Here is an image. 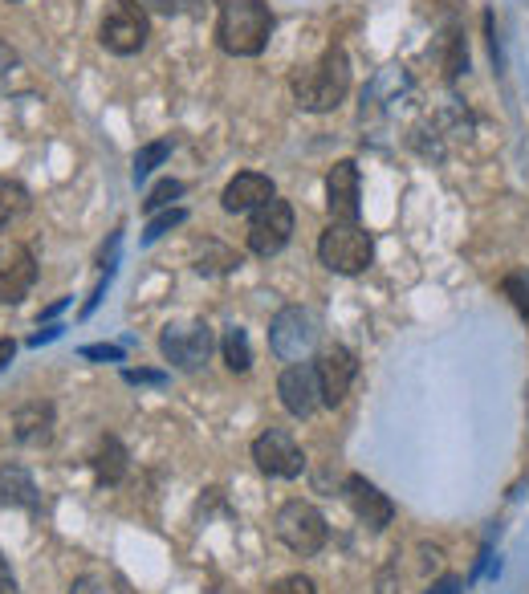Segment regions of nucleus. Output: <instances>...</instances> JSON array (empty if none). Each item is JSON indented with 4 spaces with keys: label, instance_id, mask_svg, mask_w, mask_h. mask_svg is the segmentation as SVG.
I'll use <instances>...</instances> for the list:
<instances>
[{
    "label": "nucleus",
    "instance_id": "f257e3e1",
    "mask_svg": "<svg viewBox=\"0 0 529 594\" xmlns=\"http://www.w3.org/2000/svg\"><path fill=\"white\" fill-rule=\"evenodd\" d=\"M289 90H293V98H298V106L310 110V114L338 110L346 90H350V62H346L342 45H330L318 62H310L306 70L293 74Z\"/></svg>",
    "mask_w": 529,
    "mask_h": 594
},
{
    "label": "nucleus",
    "instance_id": "f03ea898",
    "mask_svg": "<svg viewBox=\"0 0 529 594\" xmlns=\"http://www.w3.org/2000/svg\"><path fill=\"white\" fill-rule=\"evenodd\" d=\"M273 37V9L265 0H224L216 17V41L232 57H257Z\"/></svg>",
    "mask_w": 529,
    "mask_h": 594
},
{
    "label": "nucleus",
    "instance_id": "7ed1b4c3",
    "mask_svg": "<svg viewBox=\"0 0 529 594\" xmlns=\"http://www.w3.org/2000/svg\"><path fill=\"white\" fill-rule=\"evenodd\" d=\"M273 533H277V542H281L289 554L314 558V554H322V546H326V538H330V525H326V517H322L310 501L293 497V501H285V505L277 509Z\"/></svg>",
    "mask_w": 529,
    "mask_h": 594
},
{
    "label": "nucleus",
    "instance_id": "20e7f679",
    "mask_svg": "<svg viewBox=\"0 0 529 594\" xmlns=\"http://www.w3.org/2000/svg\"><path fill=\"white\" fill-rule=\"evenodd\" d=\"M318 261L330 269V273H342V277H359L363 269H371L375 261V241L371 232L359 228V224H334L322 232L318 241Z\"/></svg>",
    "mask_w": 529,
    "mask_h": 594
},
{
    "label": "nucleus",
    "instance_id": "39448f33",
    "mask_svg": "<svg viewBox=\"0 0 529 594\" xmlns=\"http://www.w3.org/2000/svg\"><path fill=\"white\" fill-rule=\"evenodd\" d=\"M322 338V322L306 306H285L269 322V346L281 363H306Z\"/></svg>",
    "mask_w": 529,
    "mask_h": 594
},
{
    "label": "nucleus",
    "instance_id": "423d86ee",
    "mask_svg": "<svg viewBox=\"0 0 529 594\" xmlns=\"http://www.w3.org/2000/svg\"><path fill=\"white\" fill-rule=\"evenodd\" d=\"M216 350V334L208 322H175L159 334V354L163 363L175 367V371H200Z\"/></svg>",
    "mask_w": 529,
    "mask_h": 594
},
{
    "label": "nucleus",
    "instance_id": "0eeeda50",
    "mask_svg": "<svg viewBox=\"0 0 529 594\" xmlns=\"http://www.w3.org/2000/svg\"><path fill=\"white\" fill-rule=\"evenodd\" d=\"M147 37H151V21L139 0H114L98 25V41L114 57H135L147 45Z\"/></svg>",
    "mask_w": 529,
    "mask_h": 594
},
{
    "label": "nucleus",
    "instance_id": "6e6552de",
    "mask_svg": "<svg viewBox=\"0 0 529 594\" xmlns=\"http://www.w3.org/2000/svg\"><path fill=\"white\" fill-rule=\"evenodd\" d=\"M253 464L265 472V477L293 481V477H302L306 452L298 448V440H293L289 432H281V428H265V432L253 440Z\"/></svg>",
    "mask_w": 529,
    "mask_h": 594
},
{
    "label": "nucleus",
    "instance_id": "1a4fd4ad",
    "mask_svg": "<svg viewBox=\"0 0 529 594\" xmlns=\"http://www.w3.org/2000/svg\"><path fill=\"white\" fill-rule=\"evenodd\" d=\"M289 236H293V208H289V200L273 196L249 220V253L253 257H277L289 245Z\"/></svg>",
    "mask_w": 529,
    "mask_h": 594
},
{
    "label": "nucleus",
    "instance_id": "9d476101",
    "mask_svg": "<svg viewBox=\"0 0 529 594\" xmlns=\"http://www.w3.org/2000/svg\"><path fill=\"white\" fill-rule=\"evenodd\" d=\"M37 281V257L21 241H0V306H21Z\"/></svg>",
    "mask_w": 529,
    "mask_h": 594
},
{
    "label": "nucleus",
    "instance_id": "9b49d317",
    "mask_svg": "<svg viewBox=\"0 0 529 594\" xmlns=\"http://www.w3.org/2000/svg\"><path fill=\"white\" fill-rule=\"evenodd\" d=\"M314 371H318V387H322V407H342L346 395H350V383H355V375H359V359L346 346L334 342V346H326L318 354Z\"/></svg>",
    "mask_w": 529,
    "mask_h": 594
},
{
    "label": "nucleus",
    "instance_id": "f8f14e48",
    "mask_svg": "<svg viewBox=\"0 0 529 594\" xmlns=\"http://www.w3.org/2000/svg\"><path fill=\"white\" fill-rule=\"evenodd\" d=\"M277 399L289 415H298V420H306V415H314L322 407V387H318V371L314 363H289L277 379Z\"/></svg>",
    "mask_w": 529,
    "mask_h": 594
},
{
    "label": "nucleus",
    "instance_id": "ddd939ff",
    "mask_svg": "<svg viewBox=\"0 0 529 594\" xmlns=\"http://www.w3.org/2000/svg\"><path fill=\"white\" fill-rule=\"evenodd\" d=\"M326 208L334 224H359V163L338 159L326 171Z\"/></svg>",
    "mask_w": 529,
    "mask_h": 594
},
{
    "label": "nucleus",
    "instance_id": "4468645a",
    "mask_svg": "<svg viewBox=\"0 0 529 594\" xmlns=\"http://www.w3.org/2000/svg\"><path fill=\"white\" fill-rule=\"evenodd\" d=\"M342 493H346V505L355 509V517H359L367 529L383 533V529L395 521V505H391V497L379 493V485H371L367 477H359V472H350V477L342 481Z\"/></svg>",
    "mask_w": 529,
    "mask_h": 594
},
{
    "label": "nucleus",
    "instance_id": "2eb2a0df",
    "mask_svg": "<svg viewBox=\"0 0 529 594\" xmlns=\"http://www.w3.org/2000/svg\"><path fill=\"white\" fill-rule=\"evenodd\" d=\"M273 196H277V188H273L269 175H261V171H241V175H232V180L224 184L220 204H224V212L241 216V212H257V208L269 204Z\"/></svg>",
    "mask_w": 529,
    "mask_h": 594
},
{
    "label": "nucleus",
    "instance_id": "dca6fc26",
    "mask_svg": "<svg viewBox=\"0 0 529 594\" xmlns=\"http://www.w3.org/2000/svg\"><path fill=\"white\" fill-rule=\"evenodd\" d=\"M13 440L21 448H45L53 440V403L29 399L13 411Z\"/></svg>",
    "mask_w": 529,
    "mask_h": 594
},
{
    "label": "nucleus",
    "instance_id": "f3484780",
    "mask_svg": "<svg viewBox=\"0 0 529 594\" xmlns=\"http://www.w3.org/2000/svg\"><path fill=\"white\" fill-rule=\"evenodd\" d=\"M0 509H25V513L41 509V493L21 464H0Z\"/></svg>",
    "mask_w": 529,
    "mask_h": 594
},
{
    "label": "nucleus",
    "instance_id": "a211bd4d",
    "mask_svg": "<svg viewBox=\"0 0 529 594\" xmlns=\"http://www.w3.org/2000/svg\"><path fill=\"white\" fill-rule=\"evenodd\" d=\"M90 468H94V481L98 485H123L127 477V468H131V456L123 448L119 436H102L90 452Z\"/></svg>",
    "mask_w": 529,
    "mask_h": 594
},
{
    "label": "nucleus",
    "instance_id": "6ab92c4d",
    "mask_svg": "<svg viewBox=\"0 0 529 594\" xmlns=\"http://www.w3.org/2000/svg\"><path fill=\"white\" fill-rule=\"evenodd\" d=\"M192 261H196L200 273L216 277V273H232V269H237V265H241V253L228 249V245H220V241H200L196 253H192Z\"/></svg>",
    "mask_w": 529,
    "mask_h": 594
},
{
    "label": "nucleus",
    "instance_id": "aec40b11",
    "mask_svg": "<svg viewBox=\"0 0 529 594\" xmlns=\"http://www.w3.org/2000/svg\"><path fill=\"white\" fill-rule=\"evenodd\" d=\"M220 350H224V363H228V371H232V375H245V371L253 367V346H249V334H245L241 326L224 330Z\"/></svg>",
    "mask_w": 529,
    "mask_h": 594
},
{
    "label": "nucleus",
    "instance_id": "412c9836",
    "mask_svg": "<svg viewBox=\"0 0 529 594\" xmlns=\"http://www.w3.org/2000/svg\"><path fill=\"white\" fill-rule=\"evenodd\" d=\"M21 212H29V188L0 175V228H5L9 220H17Z\"/></svg>",
    "mask_w": 529,
    "mask_h": 594
},
{
    "label": "nucleus",
    "instance_id": "4be33fe9",
    "mask_svg": "<svg viewBox=\"0 0 529 594\" xmlns=\"http://www.w3.org/2000/svg\"><path fill=\"white\" fill-rule=\"evenodd\" d=\"M468 70V45H464V33L452 25L444 33V74L448 78H460Z\"/></svg>",
    "mask_w": 529,
    "mask_h": 594
},
{
    "label": "nucleus",
    "instance_id": "5701e85b",
    "mask_svg": "<svg viewBox=\"0 0 529 594\" xmlns=\"http://www.w3.org/2000/svg\"><path fill=\"white\" fill-rule=\"evenodd\" d=\"M171 147H175L171 139H155V143L139 147V151H135V180H147V175H151V171H155V167L171 155Z\"/></svg>",
    "mask_w": 529,
    "mask_h": 594
},
{
    "label": "nucleus",
    "instance_id": "b1692460",
    "mask_svg": "<svg viewBox=\"0 0 529 594\" xmlns=\"http://www.w3.org/2000/svg\"><path fill=\"white\" fill-rule=\"evenodd\" d=\"M184 220H188V208H163V212H155V216L147 220V228H143V245L159 241V236H167L171 228H180Z\"/></svg>",
    "mask_w": 529,
    "mask_h": 594
},
{
    "label": "nucleus",
    "instance_id": "393cba45",
    "mask_svg": "<svg viewBox=\"0 0 529 594\" xmlns=\"http://www.w3.org/2000/svg\"><path fill=\"white\" fill-rule=\"evenodd\" d=\"M180 196H184V184H180V180H159V184L147 192L143 212H147V216H155V212L171 208V200H180Z\"/></svg>",
    "mask_w": 529,
    "mask_h": 594
},
{
    "label": "nucleus",
    "instance_id": "a878e982",
    "mask_svg": "<svg viewBox=\"0 0 529 594\" xmlns=\"http://www.w3.org/2000/svg\"><path fill=\"white\" fill-rule=\"evenodd\" d=\"M17 70H21V57H17V49L0 41V90H9V78H13Z\"/></svg>",
    "mask_w": 529,
    "mask_h": 594
},
{
    "label": "nucleus",
    "instance_id": "bb28decb",
    "mask_svg": "<svg viewBox=\"0 0 529 594\" xmlns=\"http://www.w3.org/2000/svg\"><path fill=\"white\" fill-rule=\"evenodd\" d=\"M82 359H94V363H119V359H123V346H110V342L82 346Z\"/></svg>",
    "mask_w": 529,
    "mask_h": 594
},
{
    "label": "nucleus",
    "instance_id": "cd10ccee",
    "mask_svg": "<svg viewBox=\"0 0 529 594\" xmlns=\"http://www.w3.org/2000/svg\"><path fill=\"white\" fill-rule=\"evenodd\" d=\"M273 594H318V590H314V582L306 574H289V578H281L273 586Z\"/></svg>",
    "mask_w": 529,
    "mask_h": 594
},
{
    "label": "nucleus",
    "instance_id": "c85d7f7f",
    "mask_svg": "<svg viewBox=\"0 0 529 594\" xmlns=\"http://www.w3.org/2000/svg\"><path fill=\"white\" fill-rule=\"evenodd\" d=\"M505 293L513 297L517 314H525V318H529V289H525V281H521V277H505Z\"/></svg>",
    "mask_w": 529,
    "mask_h": 594
},
{
    "label": "nucleus",
    "instance_id": "c756f323",
    "mask_svg": "<svg viewBox=\"0 0 529 594\" xmlns=\"http://www.w3.org/2000/svg\"><path fill=\"white\" fill-rule=\"evenodd\" d=\"M70 594H110V582H106L102 574H82V578L70 586Z\"/></svg>",
    "mask_w": 529,
    "mask_h": 594
},
{
    "label": "nucleus",
    "instance_id": "7c9ffc66",
    "mask_svg": "<svg viewBox=\"0 0 529 594\" xmlns=\"http://www.w3.org/2000/svg\"><path fill=\"white\" fill-rule=\"evenodd\" d=\"M123 379H127V383H151V387H163V383H167L163 371H123Z\"/></svg>",
    "mask_w": 529,
    "mask_h": 594
},
{
    "label": "nucleus",
    "instance_id": "2f4dec72",
    "mask_svg": "<svg viewBox=\"0 0 529 594\" xmlns=\"http://www.w3.org/2000/svg\"><path fill=\"white\" fill-rule=\"evenodd\" d=\"M460 586H464V582H460L456 574H444V578H436V582L428 586V594H460Z\"/></svg>",
    "mask_w": 529,
    "mask_h": 594
},
{
    "label": "nucleus",
    "instance_id": "473e14b6",
    "mask_svg": "<svg viewBox=\"0 0 529 594\" xmlns=\"http://www.w3.org/2000/svg\"><path fill=\"white\" fill-rule=\"evenodd\" d=\"M0 594H17V578H13V570H9V558L0 554Z\"/></svg>",
    "mask_w": 529,
    "mask_h": 594
},
{
    "label": "nucleus",
    "instance_id": "72a5a7b5",
    "mask_svg": "<svg viewBox=\"0 0 529 594\" xmlns=\"http://www.w3.org/2000/svg\"><path fill=\"white\" fill-rule=\"evenodd\" d=\"M106 281H110V277H106ZM106 281H98V285H94V293H90V302L82 306V318H90V314L98 310V302H102V293H106Z\"/></svg>",
    "mask_w": 529,
    "mask_h": 594
},
{
    "label": "nucleus",
    "instance_id": "f704fd0d",
    "mask_svg": "<svg viewBox=\"0 0 529 594\" xmlns=\"http://www.w3.org/2000/svg\"><path fill=\"white\" fill-rule=\"evenodd\" d=\"M13 354H17V342L13 338H0V371L13 363Z\"/></svg>",
    "mask_w": 529,
    "mask_h": 594
},
{
    "label": "nucleus",
    "instance_id": "c9c22d12",
    "mask_svg": "<svg viewBox=\"0 0 529 594\" xmlns=\"http://www.w3.org/2000/svg\"><path fill=\"white\" fill-rule=\"evenodd\" d=\"M57 334H62V326H45L41 334H33V338H29V346H41V342H53Z\"/></svg>",
    "mask_w": 529,
    "mask_h": 594
},
{
    "label": "nucleus",
    "instance_id": "e433bc0d",
    "mask_svg": "<svg viewBox=\"0 0 529 594\" xmlns=\"http://www.w3.org/2000/svg\"><path fill=\"white\" fill-rule=\"evenodd\" d=\"M66 306H70V297H57V302H53V306H49V310H41V318H45V322H49V318H53V314H62V310H66Z\"/></svg>",
    "mask_w": 529,
    "mask_h": 594
}]
</instances>
